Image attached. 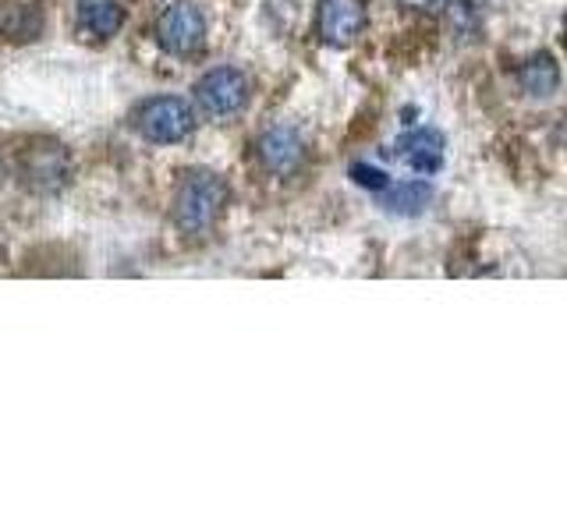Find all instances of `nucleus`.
<instances>
[{
	"label": "nucleus",
	"mask_w": 567,
	"mask_h": 531,
	"mask_svg": "<svg viewBox=\"0 0 567 531\" xmlns=\"http://www.w3.org/2000/svg\"><path fill=\"white\" fill-rule=\"evenodd\" d=\"M227 209V185L213 170H192L174 195V223L185 235H209Z\"/></svg>",
	"instance_id": "f257e3e1"
},
{
	"label": "nucleus",
	"mask_w": 567,
	"mask_h": 531,
	"mask_svg": "<svg viewBox=\"0 0 567 531\" xmlns=\"http://www.w3.org/2000/svg\"><path fill=\"white\" fill-rule=\"evenodd\" d=\"M192 128H195L192 106L177 96H153L135 111V132L146 142H156V146L185 142Z\"/></svg>",
	"instance_id": "f03ea898"
},
{
	"label": "nucleus",
	"mask_w": 567,
	"mask_h": 531,
	"mask_svg": "<svg viewBox=\"0 0 567 531\" xmlns=\"http://www.w3.org/2000/svg\"><path fill=\"white\" fill-rule=\"evenodd\" d=\"M156 43L174 58H192L206 46V18L192 0H174L156 18Z\"/></svg>",
	"instance_id": "7ed1b4c3"
},
{
	"label": "nucleus",
	"mask_w": 567,
	"mask_h": 531,
	"mask_svg": "<svg viewBox=\"0 0 567 531\" xmlns=\"http://www.w3.org/2000/svg\"><path fill=\"white\" fill-rule=\"evenodd\" d=\"M195 100L213 121H230L248 106V79L238 67H213L195 82Z\"/></svg>",
	"instance_id": "20e7f679"
},
{
	"label": "nucleus",
	"mask_w": 567,
	"mask_h": 531,
	"mask_svg": "<svg viewBox=\"0 0 567 531\" xmlns=\"http://www.w3.org/2000/svg\"><path fill=\"white\" fill-rule=\"evenodd\" d=\"M316 29L327 46H351L365 29V0H319Z\"/></svg>",
	"instance_id": "39448f33"
},
{
	"label": "nucleus",
	"mask_w": 567,
	"mask_h": 531,
	"mask_svg": "<svg viewBox=\"0 0 567 531\" xmlns=\"http://www.w3.org/2000/svg\"><path fill=\"white\" fill-rule=\"evenodd\" d=\"M256 153H259V164L266 170L284 177V174H295L301 167V159H306V138H301L295 128H284V124H277V128L262 132Z\"/></svg>",
	"instance_id": "423d86ee"
},
{
	"label": "nucleus",
	"mask_w": 567,
	"mask_h": 531,
	"mask_svg": "<svg viewBox=\"0 0 567 531\" xmlns=\"http://www.w3.org/2000/svg\"><path fill=\"white\" fill-rule=\"evenodd\" d=\"M443 149L447 142L436 128H412L394 142V156L419 174H436L443 167Z\"/></svg>",
	"instance_id": "0eeeda50"
},
{
	"label": "nucleus",
	"mask_w": 567,
	"mask_h": 531,
	"mask_svg": "<svg viewBox=\"0 0 567 531\" xmlns=\"http://www.w3.org/2000/svg\"><path fill=\"white\" fill-rule=\"evenodd\" d=\"M68 177V156L61 146H53L47 142L43 149H29L25 156V181L35 188V191H58Z\"/></svg>",
	"instance_id": "6e6552de"
},
{
	"label": "nucleus",
	"mask_w": 567,
	"mask_h": 531,
	"mask_svg": "<svg viewBox=\"0 0 567 531\" xmlns=\"http://www.w3.org/2000/svg\"><path fill=\"white\" fill-rule=\"evenodd\" d=\"M518 85H522V93L532 96V100H549L560 88L557 61L549 58V53H539V58L525 61L522 71H518Z\"/></svg>",
	"instance_id": "1a4fd4ad"
},
{
	"label": "nucleus",
	"mask_w": 567,
	"mask_h": 531,
	"mask_svg": "<svg viewBox=\"0 0 567 531\" xmlns=\"http://www.w3.org/2000/svg\"><path fill=\"white\" fill-rule=\"evenodd\" d=\"M124 11L117 0H79V29L93 40H111L121 29Z\"/></svg>",
	"instance_id": "9d476101"
},
{
	"label": "nucleus",
	"mask_w": 567,
	"mask_h": 531,
	"mask_svg": "<svg viewBox=\"0 0 567 531\" xmlns=\"http://www.w3.org/2000/svg\"><path fill=\"white\" fill-rule=\"evenodd\" d=\"M433 202V185L425 181H401L383 188V209L394 217H419Z\"/></svg>",
	"instance_id": "9b49d317"
},
{
	"label": "nucleus",
	"mask_w": 567,
	"mask_h": 531,
	"mask_svg": "<svg viewBox=\"0 0 567 531\" xmlns=\"http://www.w3.org/2000/svg\"><path fill=\"white\" fill-rule=\"evenodd\" d=\"M447 18L465 40H472L486 22V0H447Z\"/></svg>",
	"instance_id": "f8f14e48"
},
{
	"label": "nucleus",
	"mask_w": 567,
	"mask_h": 531,
	"mask_svg": "<svg viewBox=\"0 0 567 531\" xmlns=\"http://www.w3.org/2000/svg\"><path fill=\"white\" fill-rule=\"evenodd\" d=\"M351 181L359 188H369V191H383L390 185V177L380 170V167H369V164H351Z\"/></svg>",
	"instance_id": "ddd939ff"
},
{
	"label": "nucleus",
	"mask_w": 567,
	"mask_h": 531,
	"mask_svg": "<svg viewBox=\"0 0 567 531\" xmlns=\"http://www.w3.org/2000/svg\"><path fill=\"white\" fill-rule=\"evenodd\" d=\"M398 4H404V8H412V11H433L440 0H398Z\"/></svg>",
	"instance_id": "4468645a"
}]
</instances>
